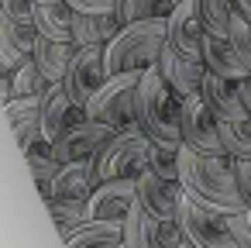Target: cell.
I'll list each match as a JSON object with an SVG mask.
<instances>
[{
	"mask_svg": "<svg viewBox=\"0 0 251 248\" xmlns=\"http://www.w3.org/2000/svg\"><path fill=\"white\" fill-rule=\"evenodd\" d=\"M35 38H38L35 28L18 25L11 14L0 11V66H4V69L14 73L25 59H31V52H35Z\"/></svg>",
	"mask_w": 251,
	"mask_h": 248,
	"instance_id": "obj_18",
	"label": "cell"
},
{
	"mask_svg": "<svg viewBox=\"0 0 251 248\" xmlns=\"http://www.w3.org/2000/svg\"><path fill=\"white\" fill-rule=\"evenodd\" d=\"M176 11V0H121L117 18L124 25L131 21H148V18H169Z\"/></svg>",
	"mask_w": 251,
	"mask_h": 248,
	"instance_id": "obj_27",
	"label": "cell"
},
{
	"mask_svg": "<svg viewBox=\"0 0 251 248\" xmlns=\"http://www.w3.org/2000/svg\"><path fill=\"white\" fill-rule=\"evenodd\" d=\"M49 90V76L38 69L35 55L25 59L18 69H14V97H42Z\"/></svg>",
	"mask_w": 251,
	"mask_h": 248,
	"instance_id": "obj_30",
	"label": "cell"
},
{
	"mask_svg": "<svg viewBox=\"0 0 251 248\" xmlns=\"http://www.w3.org/2000/svg\"><path fill=\"white\" fill-rule=\"evenodd\" d=\"M230 159H234V155H230ZM234 172H237L241 196H244V203L251 207V159H234Z\"/></svg>",
	"mask_w": 251,
	"mask_h": 248,
	"instance_id": "obj_35",
	"label": "cell"
},
{
	"mask_svg": "<svg viewBox=\"0 0 251 248\" xmlns=\"http://www.w3.org/2000/svg\"><path fill=\"white\" fill-rule=\"evenodd\" d=\"M200 97L210 104V110L220 121H244V117H251L248 107H244V93H241V83L237 80H227V76H217V73L206 69V80H203Z\"/></svg>",
	"mask_w": 251,
	"mask_h": 248,
	"instance_id": "obj_15",
	"label": "cell"
},
{
	"mask_svg": "<svg viewBox=\"0 0 251 248\" xmlns=\"http://www.w3.org/2000/svg\"><path fill=\"white\" fill-rule=\"evenodd\" d=\"M83 117H86V110L69 97L66 83H49V90L42 93V138L55 145Z\"/></svg>",
	"mask_w": 251,
	"mask_h": 248,
	"instance_id": "obj_13",
	"label": "cell"
},
{
	"mask_svg": "<svg viewBox=\"0 0 251 248\" xmlns=\"http://www.w3.org/2000/svg\"><path fill=\"white\" fill-rule=\"evenodd\" d=\"M203 38H206V25L200 18V4H196V0H182V4H176V11L169 14L165 45L172 52H179V55L203 59Z\"/></svg>",
	"mask_w": 251,
	"mask_h": 248,
	"instance_id": "obj_12",
	"label": "cell"
},
{
	"mask_svg": "<svg viewBox=\"0 0 251 248\" xmlns=\"http://www.w3.org/2000/svg\"><path fill=\"white\" fill-rule=\"evenodd\" d=\"M203 62H206L210 73L227 76V80H237V83L251 76V69L244 66V59H241L237 45L230 42V35H213V31H206V38H203Z\"/></svg>",
	"mask_w": 251,
	"mask_h": 248,
	"instance_id": "obj_17",
	"label": "cell"
},
{
	"mask_svg": "<svg viewBox=\"0 0 251 248\" xmlns=\"http://www.w3.org/2000/svg\"><path fill=\"white\" fill-rule=\"evenodd\" d=\"M117 248H127V245H124V241H121V245H117Z\"/></svg>",
	"mask_w": 251,
	"mask_h": 248,
	"instance_id": "obj_41",
	"label": "cell"
},
{
	"mask_svg": "<svg viewBox=\"0 0 251 248\" xmlns=\"http://www.w3.org/2000/svg\"><path fill=\"white\" fill-rule=\"evenodd\" d=\"M134 203H138V179L134 176L107 179V183H97V190L90 193L86 217L90 220H117V224H124Z\"/></svg>",
	"mask_w": 251,
	"mask_h": 248,
	"instance_id": "obj_9",
	"label": "cell"
},
{
	"mask_svg": "<svg viewBox=\"0 0 251 248\" xmlns=\"http://www.w3.org/2000/svg\"><path fill=\"white\" fill-rule=\"evenodd\" d=\"M49 217H52V224L59 227V234L66 238L73 227H79L83 220H86V200H66V196H52L49 203Z\"/></svg>",
	"mask_w": 251,
	"mask_h": 248,
	"instance_id": "obj_26",
	"label": "cell"
},
{
	"mask_svg": "<svg viewBox=\"0 0 251 248\" xmlns=\"http://www.w3.org/2000/svg\"><path fill=\"white\" fill-rule=\"evenodd\" d=\"M241 93H244V107H248V114H251V76L241 80Z\"/></svg>",
	"mask_w": 251,
	"mask_h": 248,
	"instance_id": "obj_37",
	"label": "cell"
},
{
	"mask_svg": "<svg viewBox=\"0 0 251 248\" xmlns=\"http://www.w3.org/2000/svg\"><path fill=\"white\" fill-rule=\"evenodd\" d=\"M200 4V18L206 25V31L213 35H230V18L237 14L234 0H196Z\"/></svg>",
	"mask_w": 251,
	"mask_h": 248,
	"instance_id": "obj_29",
	"label": "cell"
},
{
	"mask_svg": "<svg viewBox=\"0 0 251 248\" xmlns=\"http://www.w3.org/2000/svg\"><path fill=\"white\" fill-rule=\"evenodd\" d=\"M141 69L131 73H114L107 76V83L93 93V100L86 104V117L107 124V128H124L134 124V104H138V86H141Z\"/></svg>",
	"mask_w": 251,
	"mask_h": 248,
	"instance_id": "obj_5",
	"label": "cell"
},
{
	"mask_svg": "<svg viewBox=\"0 0 251 248\" xmlns=\"http://www.w3.org/2000/svg\"><path fill=\"white\" fill-rule=\"evenodd\" d=\"M165 35H169V18H148V21H131L124 25L103 49V62H107V76L114 73H131V69H148L162 59L165 49Z\"/></svg>",
	"mask_w": 251,
	"mask_h": 248,
	"instance_id": "obj_3",
	"label": "cell"
},
{
	"mask_svg": "<svg viewBox=\"0 0 251 248\" xmlns=\"http://www.w3.org/2000/svg\"><path fill=\"white\" fill-rule=\"evenodd\" d=\"M148 148H151V138L141 131V124H124L117 128L103 148L97 152L93 159V169H97V183H107V179H124V176H141L148 169Z\"/></svg>",
	"mask_w": 251,
	"mask_h": 248,
	"instance_id": "obj_4",
	"label": "cell"
},
{
	"mask_svg": "<svg viewBox=\"0 0 251 248\" xmlns=\"http://www.w3.org/2000/svg\"><path fill=\"white\" fill-rule=\"evenodd\" d=\"M121 0H69V7L73 11H86V14H110L117 11Z\"/></svg>",
	"mask_w": 251,
	"mask_h": 248,
	"instance_id": "obj_34",
	"label": "cell"
},
{
	"mask_svg": "<svg viewBox=\"0 0 251 248\" xmlns=\"http://www.w3.org/2000/svg\"><path fill=\"white\" fill-rule=\"evenodd\" d=\"M114 135V128L93 121V117H83L79 124H73L59 141H55V155L59 162H83V159H97V152L103 148V141Z\"/></svg>",
	"mask_w": 251,
	"mask_h": 248,
	"instance_id": "obj_14",
	"label": "cell"
},
{
	"mask_svg": "<svg viewBox=\"0 0 251 248\" xmlns=\"http://www.w3.org/2000/svg\"><path fill=\"white\" fill-rule=\"evenodd\" d=\"M179 179H182V190L210 210H220V214L248 210V203L241 196V186H237L234 159L227 152L203 155V152H193V148L182 145L179 148Z\"/></svg>",
	"mask_w": 251,
	"mask_h": 248,
	"instance_id": "obj_1",
	"label": "cell"
},
{
	"mask_svg": "<svg viewBox=\"0 0 251 248\" xmlns=\"http://www.w3.org/2000/svg\"><path fill=\"white\" fill-rule=\"evenodd\" d=\"M0 7H4V0H0Z\"/></svg>",
	"mask_w": 251,
	"mask_h": 248,
	"instance_id": "obj_42",
	"label": "cell"
},
{
	"mask_svg": "<svg viewBox=\"0 0 251 248\" xmlns=\"http://www.w3.org/2000/svg\"><path fill=\"white\" fill-rule=\"evenodd\" d=\"M73 7L69 0H35V28L38 35L73 42Z\"/></svg>",
	"mask_w": 251,
	"mask_h": 248,
	"instance_id": "obj_23",
	"label": "cell"
},
{
	"mask_svg": "<svg viewBox=\"0 0 251 248\" xmlns=\"http://www.w3.org/2000/svg\"><path fill=\"white\" fill-rule=\"evenodd\" d=\"M4 14H11L18 25H28L35 28V0H4V7H0ZM38 31V28H35Z\"/></svg>",
	"mask_w": 251,
	"mask_h": 248,
	"instance_id": "obj_33",
	"label": "cell"
},
{
	"mask_svg": "<svg viewBox=\"0 0 251 248\" xmlns=\"http://www.w3.org/2000/svg\"><path fill=\"white\" fill-rule=\"evenodd\" d=\"M93 190H97V169H93V159L66 162V165L59 169V176L52 179V196H66V200H90Z\"/></svg>",
	"mask_w": 251,
	"mask_h": 248,
	"instance_id": "obj_21",
	"label": "cell"
},
{
	"mask_svg": "<svg viewBox=\"0 0 251 248\" xmlns=\"http://www.w3.org/2000/svg\"><path fill=\"white\" fill-rule=\"evenodd\" d=\"M179 227H182V238L196 248H244L230 227V214H220V210H210L203 203H196L189 193L182 196L179 203V214H176Z\"/></svg>",
	"mask_w": 251,
	"mask_h": 248,
	"instance_id": "obj_6",
	"label": "cell"
},
{
	"mask_svg": "<svg viewBox=\"0 0 251 248\" xmlns=\"http://www.w3.org/2000/svg\"><path fill=\"white\" fill-rule=\"evenodd\" d=\"M230 227H234L237 241H241L244 248H251V207L241 210V214H230Z\"/></svg>",
	"mask_w": 251,
	"mask_h": 248,
	"instance_id": "obj_36",
	"label": "cell"
},
{
	"mask_svg": "<svg viewBox=\"0 0 251 248\" xmlns=\"http://www.w3.org/2000/svg\"><path fill=\"white\" fill-rule=\"evenodd\" d=\"M25 162H28V169H31L35 179H55L59 169H62V162L55 155V145L45 141V138H38L35 145L25 148Z\"/></svg>",
	"mask_w": 251,
	"mask_h": 248,
	"instance_id": "obj_25",
	"label": "cell"
},
{
	"mask_svg": "<svg viewBox=\"0 0 251 248\" xmlns=\"http://www.w3.org/2000/svg\"><path fill=\"white\" fill-rule=\"evenodd\" d=\"M224 152L234 159H251V117L244 121H220Z\"/></svg>",
	"mask_w": 251,
	"mask_h": 248,
	"instance_id": "obj_28",
	"label": "cell"
},
{
	"mask_svg": "<svg viewBox=\"0 0 251 248\" xmlns=\"http://www.w3.org/2000/svg\"><path fill=\"white\" fill-rule=\"evenodd\" d=\"M66 248H90V245H121L124 241V224L117 220H83L79 227H73L66 238Z\"/></svg>",
	"mask_w": 251,
	"mask_h": 248,
	"instance_id": "obj_24",
	"label": "cell"
},
{
	"mask_svg": "<svg viewBox=\"0 0 251 248\" xmlns=\"http://www.w3.org/2000/svg\"><path fill=\"white\" fill-rule=\"evenodd\" d=\"M234 4H237V14H244L251 21V0H234Z\"/></svg>",
	"mask_w": 251,
	"mask_h": 248,
	"instance_id": "obj_38",
	"label": "cell"
},
{
	"mask_svg": "<svg viewBox=\"0 0 251 248\" xmlns=\"http://www.w3.org/2000/svg\"><path fill=\"white\" fill-rule=\"evenodd\" d=\"M182 196H186L182 179H165L151 169H145L138 176V207L158 220H176Z\"/></svg>",
	"mask_w": 251,
	"mask_h": 248,
	"instance_id": "obj_11",
	"label": "cell"
},
{
	"mask_svg": "<svg viewBox=\"0 0 251 248\" xmlns=\"http://www.w3.org/2000/svg\"><path fill=\"white\" fill-rule=\"evenodd\" d=\"M124 28V21L117 18V11L110 14H86V11H76L73 14V45H103Z\"/></svg>",
	"mask_w": 251,
	"mask_h": 248,
	"instance_id": "obj_20",
	"label": "cell"
},
{
	"mask_svg": "<svg viewBox=\"0 0 251 248\" xmlns=\"http://www.w3.org/2000/svg\"><path fill=\"white\" fill-rule=\"evenodd\" d=\"M4 114L11 121V131H14L21 152L42 138V97H14L4 104Z\"/></svg>",
	"mask_w": 251,
	"mask_h": 248,
	"instance_id": "obj_19",
	"label": "cell"
},
{
	"mask_svg": "<svg viewBox=\"0 0 251 248\" xmlns=\"http://www.w3.org/2000/svg\"><path fill=\"white\" fill-rule=\"evenodd\" d=\"M124 245L127 248H179L182 227L179 220H158L134 203L124 220Z\"/></svg>",
	"mask_w": 251,
	"mask_h": 248,
	"instance_id": "obj_10",
	"label": "cell"
},
{
	"mask_svg": "<svg viewBox=\"0 0 251 248\" xmlns=\"http://www.w3.org/2000/svg\"><path fill=\"white\" fill-rule=\"evenodd\" d=\"M179 248H196V245H189V241H186V238H182V245H179Z\"/></svg>",
	"mask_w": 251,
	"mask_h": 248,
	"instance_id": "obj_40",
	"label": "cell"
},
{
	"mask_svg": "<svg viewBox=\"0 0 251 248\" xmlns=\"http://www.w3.org/2000/svg\"><path fill=\"white\" fill-rule=\"evenodd\" d=\"M31 55H35V62H38V69L49 76V83H62L66 73H69V62H73V55H76V45H73V42L49 38V35H38Z\"/></svg>",
	"mask_w": 251,
	"mask_h": 248,
	"instance_id": "obj_22",
	"label": "cell"
},
{
	"mask_svg": "<svg viewBox=\"0 0 251 248\" xmlns=\"http://www.w3.org/2000/svg\"><path fill=\"white\" fill-rule=\"evenodd\" d=\"M90 248H117V245H90Z\"/></svg>",
	"mask_w": 251,
	"mask_h": 248,
	"instance_id": "obj_39",
	"label": "cell"
},
{
	"mask_svg": "<svg viewBox=\"0 0 251 248\" xmlns=\"http://www.w3.org/2000/svg\"><path fill=\"white\" fill-rule=\"evenodd\" d=\"M165 80L172 83V90L179 97H193L203 90V80H206V62L203 59H189V55H179L172 52L169 45L162 49V59H158Z\"/></svg>",
	"mask_w": 251,
	"mask_h": 248,
	"instance_id": "obj_16",
	"label": "cell"
},
{
	"mask_svg": "<svg viewBox=\"0 0 251 248\" xmlns=\"http://www.w3.org/2000/svg\"><path fill=\"white\" fill-rule=\"evenodd\" d=\"M230 42L237 45L244 66L251 69V21H248L244 14H234V18H230Z\"/></svg>",
	"mask_w": 251,
	"mask_h": 248,
	"instance_id": "obj_32",
	"label": "cell"
},
{
	"mask_svg": "<svg viewBox=\"0 0 251 248\" xmlns=\"http://www.w3.org/2000/svg\"><path fill=\"white\" fill-rule=\"evenodd\" d=\"M66 90L69 97L86 110V104L93 100V93L107 83V62H103V45H76V55L69 62L66 73Z\"/></svg>",
	"mask_w": 251,
	"mask_h": 248,
	"instance_id": "obj_8",
	"label": "cell"
},
{
	"mask_svg": "<svg viewBox=\"0 0 251 248\" xmlns=\"http://www.w3.org/2000/svg\"><path fill=\"white\" fill-rule=\"evenodd\" d=\"M179 148H182V145H179ZM179 148H176V145H158V141H151V148H148V169L158 172V176H165V179H179Z\"/></svg>",
	"mask_w": 251,
	"mask_h": 248,
	"instance_id": "obj_31",
	"label": "cell"
},
{
	"mask_svg": "<svg viewBox=\"0 0 251 248\" xmlns=\"http://www.w3.org/2000/svg\"><path fill=\"white\" fill-rule=\"evenodd\" d=\"M176 4H182V0H176Z\"/></svg>",
	"mask_w": 251,
	"mask_h": 248,
	"instance_id": "obj_43",
	"label": "cell"
},
{
	"mask_svg": "<svg viewBox=\"0 0 251 248\" xmlns=\"http://www.w3.org/2000/svg\"><path fill=\"white\" fill-rule=\"evenodd\" d=\"M182 145L203 155H220L224 138H220V117L210 110V104L193 93L182 97Z\"/></svg>",
	"mask_w": 251,
	"mask_h": 248,
	"instance_id": "obj_7",
	"label": "cell"
},
{
	"mask_svg": "<svg viewBox=\"0 0 251 248\" xmlns=\"http://www.w3.org/2000/svg\"><path fill=\"white\" fill-rule=\"evenodd\" d=\"M134 121L141 131L158 141V145H182V97L172 90L165 80L162 66H148L138 86V104H134Z\"/></svg>",
	"mask_w": 251,
	"mask_h": 248,
	"instance_id": "obj_2",
	"label": "cell"
}]
</instances>
